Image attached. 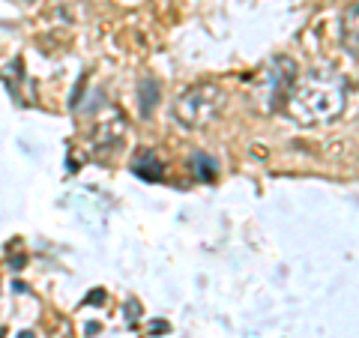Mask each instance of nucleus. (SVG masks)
<instances>
[{
    "instance_id": "nucleus-1",
    "label": "nucleus",
    "mask_w": 359,
    "mask_h": 338,
    "mask_svg": "<svg viewBox=\"0 0 359 338\" xmlns=\"http://www.w3.org/2000/svg\"><path fill=\"white\" fill-rule=\"evenodd\" d=\"M347 105V84L332 69H311L297 78L287 96V117L299 126H323L332 123Z\"/></svg>"
},
{
    "instance_id": "nucleus-2",
    "label": "nucleus",
    "mask_w": 359,
    "mask_h": 338,
    "mask_svg": "<svg viewBox=\"0 0 359 338\" xmlns=\"http://www.w3.org/2000/svg\"><path fill=\"white\" fill-rule=\"evenodd\" d=\"M222 108H224V90L219 84L204 81V84H192L174 99L171 117L180 129L198 132V129H207L222 114Z\"/></svg>"
},
{
    "instance_id": "nucleus-3",
    "label": "nucleus",
    "mask_w": 359,
    "mask_h": 338,
    "mask_svg": "<svg viewBox=\"0 0 359 338\" xmlns=\"http://www.w3.org/2000/svg\"><path fill=\"white\" fill-rule=\"evenodd\" d=\"M297 63L287 58H273L257 69L255 81H252V102L255 108H261L264 114L282 111L287 105V96L297 84Z\"/></svg>"
},
{
    "instance_id": "nucleus-4",
    "label": "nucleus",
    "mask_w": 359,
    "mask_h": 338,
    "mask_svg": "<svg viewBox=\"0 0 359 338\" xmlns=\"http://www.w3.org/2000/svg\"><path fill=\"white\" fill-rule=\"evenodd\" d=\"M123 135H126V123H123L120 114L114 117V123L99 120L96 123V132H93V144H96L99 150H117V144L123 141Z\"/></svg>"
},
{
    "instance_id": "nucleus-5",
    "label": "nucleus",
    "mask_w": 359,
    "mask_h": 338,
    "mask_svg": "<svg viewBox=\"0 0 359 338\" xmlns=\"http://www.w3.org/2000/svg\"><path fill=\"white\" fill-rule=\"evenodd\" d=\"M341 42H344V48L359 60V4H353L341 18Z\"/></svg>"
},
{
    "instance_id": "nucleus-6",
    "label": "nucleus",
    "mask_w": 359,
    "mask_h": 338,
    "mask_svg": "<svg viewBox=\"0 0 359 338\" xmlns=\"http://www.w3.org/2000/svg\"><path fill=\"white\" fill-rule=\"evenodd\" d=\"M138 105H141V114L150 117L153 108L159 105V84H156V78H141L138 81Z\"/></svg>"
},
{
    "instance_id": "nucleus-7",
    "label": "nucleus",
    "mask_w": 359,
    "mask_h": 338,
    "mask_svg": "<svg viewBox=\"0 0 359 338\" xmlns=\"http://www.w3.org/2000/svg\"><path fill=\"white\" fill-rule=\"evenodd\" d=\"M135 174L144 177V180H162V162L156 159L153 150H141L138 156H135Z\"/></svg>"
},
{
    "instance_id": "nucleus-8",
    "label": "nucleus",
    "mask_w": 359,
    "mask_h": 338,
    "mask_svg": "<svg viewBox=\"0 0 359 338\" xmlns=\"http://www.w3.org/2000/svg\"><path fill=\"white\" fill-rule=\"evenodd\" d=\"M192 168H195V177H198V180H212V177H216V171H219L216 159H212V156H204V153L195 156Z\"/></svg>"
},
{
    "instance_id": "nucleus-9",
    "label": "nucleus",
    "mask_w": 359,
    "mask_h": 338,
    "mask_svg": "<svg viewBox=\"0 0 359 338\" xmlns=\"http://www.w3.org/2000/svg\"><path fill=\"white\" fill-rule=\"evenodd\" d=\"M18 338H33V335H30V332H21V335H18Z\"/></svg>"
},
{
    "instance_id": "nucleus-10",
    "label": "nucleus",
    "mask_w": 359,
    "mask_h": 338,
    "mask_svg": "<svg viewBox=\"0 0 359 338\" xmlns=\"http://www.w3.org/2000/svg\"><path fill=\"white\" fill-rule=\"evenodd\" d=\"M6 335V330H4V326H0V338H4Z\"/></svg>"
}]
</instances>
